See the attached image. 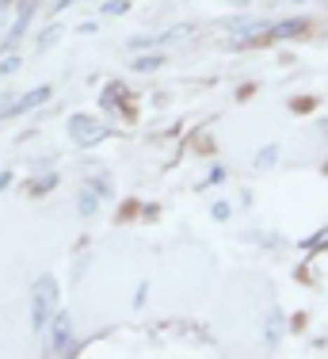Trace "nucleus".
Returning a JSON list of instances; mask_svg holds the SVG:
<instances>
[{"label": "nucleus", "instance_id": "nucleus-12", "mask_svg": "<svg viewBox=\"0 0 328 359\" xmlns=\"http://www.w3.org/2000/svg\"><path fill=\"white\" fill-rule=\"evenodd\" d=\"M160 65H164V57H137L134 69L137 73H149V69H160Z\"/></svg>", "mask_w": 328, "mask_h": 359}, {"label": "nucleus", "instance_id": "nucleus-7", "mask_svg": "<svg viewBox=\"0 0 328 359\" xmlns=\"http://www.w3.org/2000/svg\"><path fill=\"white\" fill-rule=\"evenodd\" d=\"M191 23H184V27H172V31H164V35L160 39H153V46H164V42H176V39H187V35H191Z\"/></svg>", "mask_w": 328, "mask_h": 359}, {"label": "nucleus", "instance_id": "nucleus-5", "mask_svg": "<svg viewBox=\"0 0 328 359\" xmlns=\"http://www.w3.org/2000/svg\"><path fill=\"white\" fill-rule=\"evenodd\" d=\"M306 31V20H282V23H275V27H267L264 31V39H294V35H301Z\"/></svg>", "mask_w": 328, "mask_h": 359}, {"label": "nucleus", "instance_id": "nucleus-11", "mask_svg": "<svg viewBox=\"0 0 328 359\" xmlns=\"http://www.w3.org/2000/svg\"><path fill=\"white\" fill-rule=\"evenodd\" d=\"M76 210H81V215H92V210H96V195L81 191V195H76Z\"/></svg>", "mask_w": 328, "mask_h": 359}, {"label": "nucleus", "instance_id": "nucleus-1", "mask_svg": "<svg viewBox=\"0 0 328 359\" xmlns=\"http://www.w3.org/2000/svg\"><path fill=\"white\" fill-rule=\"evenodd\" d=\"M54 302H57V283L50 276H42L31 290V325H34V332L46 329L50 313H54Z\"/></svg>", "mask_w": 328, "mask_h": 359}, {"label": "nucleus", "instance_id": "nucleus-10", "mask_svg": "<svg viewBox=\"0 0 328 359\" xmlns=\"http://www.w3.org/2000/svg\"><path fill=\"white\" fill-rule=\"evenodd\" d=\"M54 184H57V176H54V172H50V176H39V180L31 184V195H46Z\"/></svg>", "mask_w": 328, "mask_h": 359}, {"label": "nucleus", "instance_id": "nucleus-16", "mask_svg": "<svg viewBox=\"0 0 328 359\" xmlns=\"http://www.w3.org/2000/svg\"><path fill=\"white\" fill-rule=\"evenodd\" d=\"M15 69H20V57H8V62L0 65V76H4V73H15Z\"/></svg>", "mask_w": 328, "mask_h": 359}, {"label": "nucleus", "instance_id": "nucleus-15", "mask_svg": "<svg viewBox=\"0 0 328 359\" xmlns=\"http://www.w3.org/2000/svg\"><path fill=\"white\" fill-rule=\"evenodd\" d=\"M290 107H294V111H301V115H306V111H313V100H309V96H298V100H294V104H290Z\"/></svg>", "mask_w": 328, "mask_h": 359}, {"label": "nucleus", "instance_id": "nucleus-6", "mask_svg": "<svg viewBox=\"0 0 328 359\" xmlns=\"http://www.w3.org/2000/svg\"><path fill=\"white\" fill-rule=\"evenodd\" d=\"M42 100H50V88H46V84H42V88H34V92H27V96H20V104L8 107V115H27V111H34Z\"/></svg>", "mask_w": 328, "mask_h": 359}, {"label": "nucleus", "instance_id": "nucleus-3", "mask_svg": "<svg viewBox=\"0 0 328 359\" xmlns=\"http://www.w3.org/2000/svg\"><path fill=\"white\" fill-rule=\"evenodd\" d=\"M50 352H54V355H76V352H81V344L69 337V318H65V313H57V321H54V332H50Z\"/></svg>", "mask_w": 328, "mask_h": 359}, {"label": "nucleus", "instance_id": "nucleus-17", "mask_svg": "<svg viewBox=\"0 0 328 359\" xmlns=\"http://www.w3.org/2000/svg\"><path fill=\"white\" fill-rule=\"evenodd\" d=\"M4 15H8V0H0V23H4Z\"/></svg>", "mask_w": 328, "mask_h": 359}, {"label": "nucleus", "instance_id": "nucleus-9", "mask_svg": "<svg viewBox=\"0 0 328 359\" xmlns=\"http://www.w3.org/2000/svg\"><path fill=\"white\" fill-rule=\"evenodd\" d=\"M275 157H279V149H275V145H267V149L256 153V168H271V165H275Z\"/></svg>", "mask_w": 328, "mask_h": 359}, {"label": "nucleus", "instance_id": "nucleus-2", "mask_svg": "<svg viewBox=\"0 0 328 359\" xmlns=\"http://www.w3.org/2000/svg\"><path fill=\"white\" fill-rule=\"evenodd\" d=\"M69 134H73V142L76 145H96V142H103L107 138V126H100L96 118H88V115H73L69 118Z\"/></svg>", "mask_w": 328, "mask_h": 359}, {"label": "nucleus", "instance_id": "nucleus-14", "mask_svg": "<svg viewBox=\"0 0 328 359\" xmlns=\"http://www.w3.org/2000/svg\"><path fill=\"white\" fill-rule=\"evenodd\" d=\"M103 12H107V15H126V12H130V4H126V0H111Z\"/></svg>", "mask_w": 328, "mask_h": 359}, {"label": "nucleus", "instance_id": "nucleus-13", "mask_svg": "<svg viewBox=\"0 0 328 359\" xmlns=\"http://www.w3.org/2000/svg\"><path fill=\"white\" fill-rule=\"evenodd\" d=\"M57 35H62V31H57V27H46V31H42V35H39V50L54 46V42H57Z\"/></svg>", "mask_w": 328, "mask_h": 359}, {"label": "nucleus", "instance_id": "nucleus-18", "mask_svg": "<svg viewBox=\"0 0 328 359\" xmlns=\"http://www.w3.org/2000/svg\"><path fill=\"white\" fill-rule=\"evenodd\" d=\"M324 245H328V241H324Z\"/></svg>", "mask_w": 328, "mask_h": 359}, {"label": "nucleus", "instance_id": "nucleus-4", "mask_svg": "<svg viewBox=\"0 0 328 359\" xmlns=\"http://www.w3.org/2000/svg\"><path fill=\"white\" fill-rule=\"evenodd\" d=\"M31 12H34V0H20V12H15V23H12V31L4 35V42H0V50H12L15 42H20V35L27 31V23H31Z\"/></svg>", "mask_w": 328, "mask_h": 359}, {"label": "nucleus", "instance_id": "nucleus-8", "mask_svg": "<svg viewBox=\"0 0 328 359\" xmlns=\"http://www.w3.org/2000/svg\"><path fill=\"white\" fill-rule=\"evenodd\" d=\"M123 100H126V88H123V84H111V88L103 92V107H123Z\"/></svg>", "mask_w": 328, "mask_h": 359}]
</instances>
